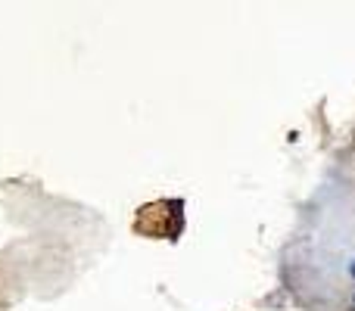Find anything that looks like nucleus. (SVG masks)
Returning a JSON list of instances; mask_svg holds the SVG:
<instances>
[{
	"label": "nucleus",
	"mask_w": 355,
	"mask_h": 311,
	"mask_svg": "<svg viewBox=\"0 0 355 311\" xmlns=\"http://www.w3.org/2000/svg\"><path fill=\"white\" fill-rule=\"evenodd\" d=\"M349 274H352V277H355V262H352V265H349Z\"/></svg>",
	"instance_id": "1"
}]
</instances>
